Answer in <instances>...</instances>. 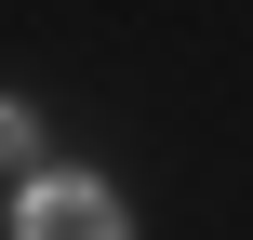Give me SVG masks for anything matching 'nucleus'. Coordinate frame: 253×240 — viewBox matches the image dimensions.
Here are the masks:
<instances>
[{
    "label": "nucleus",
    "instance_id": "nucleus-1",
    "mask_svg": "<svg viewBox=\"0 0 253 240\" xmlns=\"http://www.w3.org/2000/svg\"><path fill=\"white\" fill-rule=\"evenodd\" d=\"M13 240H133V227H120V200H107L93 174H40V187L13 200Z\"/></svg>",
    "mask_w": 253,
    "mask_h": 240
}]
</instances>
